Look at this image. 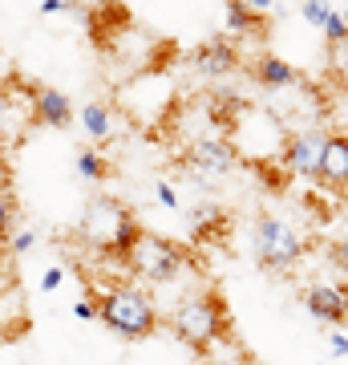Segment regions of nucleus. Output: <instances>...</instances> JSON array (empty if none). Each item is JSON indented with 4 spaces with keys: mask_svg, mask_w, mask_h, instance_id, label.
<instances>
[{
    "mask_svg": "<svg viewBox=\"0 0 348 365\" xmlns=\"http://www.w3.org/2000/svg\"><path fill=\"white\" fill-rule=\"evenodd\" d=\"M227 138H231L239 163L251 170H259V179L268 175L271 187H284L288 170H284V150H288V122L268 102H243L239 114L231 118L227 126Z\"/></svg>",
    "mask_w": 348,
    "mask_h": 365,
    "instance_id": "obj_1",
    "label": "nucleus"
},
{
    "mask_svg": "<svg viewBox=\"0 0 348 365\" xmlns=\"http://www.w3.org/2000/svg\"><path fill=\"white\" fill-rule=\"evenodd\" d=\"M142 232L138 220H134V207H126L122 199L114 195H93L85 207H81L78 220V240L90 252L105 256V260H126L134 235Z\"/></svg>",
    "mask_w": 348,
    "mask_h": 365,
    "instance_id": "obj_2",
    "label": "nucleus"
},
{
    "mask_svg": "<svg viewBox=\"0 0 348 365\" xmlns=\"http://www.w3.org/2000/svg\"><path fill=\"white\" fill-rule=\"evenodd\" d=\"M93 300H97V321H102L105 329H114L117 337H126V341L154 337L158 325H162L154 297H150V292H142L134 280L105 284Z\"/></svg>",
    "mask_w": 348,
    "mask_h": 365,
    "instance_id": "obj_3",
    "label": "nucleus"
},
{
    "mask_svg": "<svg viewBox=\"0 0 348 365\" xmlns=\"http://www.w3.org/2000/svg\"><path fill=\"white\" fill-rule=\"evenodd\" d=\"M170 333L186 345V349L203 353L206 345H215L219 337L231 333V317L223 304L219 288H203V292H186L170 313Z\"/></svg>",
    "mask_w": 348,
    "mask_h": 365,
    "instance_id": "obj_4",
    "label": "nucleus"
},
{
    "mask_svg": "<svg viewBox=\"0 0 348 365\" xmlns=\"http://www.w3.org/2000/svg\"><path fill=\"white\" fill-rule=\"evenodd\" d=\"M126 272L142 284H174L186 268H194V252L179 240H167L158 232H138L126 252Z\"/></svg>",
    "mask_w": 348,
    "mask_h": 365,
    "instance_id": "obj_5",
    "label": "nucleus"
},
{
    "mask_svg": "<svg viewBox=\"0 0 348 365\" xmlns=\"http://www.w3.org/2000/svg\"><path fill=\"white\" fill-rule=\"evenodd\" d=\"M251 248H255L259 268H268V272H288V268H296V264L312 252V240L300 232L296 223H288L284 215L263 211L255 220V227H251Z\"/></svg>",
    "mask_w": 348,
    "mask_h": 365,
    "instance_id": "obj_6",
    "label": "nucleus"
},
{
    "mask_svg": "<svg viewBox=\"0 0 348 365\" xmlns=\"http://www.w3.org/2000/svg\"><path fill=\"white\" fill-rule=\"evenodd\" d=\"M263 98L288 122V130H324L328 110H332L328 93L308 78H300L296 86H284V90H275V93H263Z\"/></svg>",
    "mask_w": 348,
    "mask_h": 365,
    "instance_id": "obj_7",
    "label": "nucleus"
},
{
    "mask_svg": "<svg viewBox=\"0 0 348 365\" xmlns=\"http://www.w3.org/2000/svg\"><path fill=\"white\" fill-rule=\"evenodd\" d=\"M179 163L191 182H219L223 175H231V167H239V155L227 134H203V138L182 143Z\"/></svg>",
    "mask_w": 348,
    "mask_h": 365,
    "instance_id": "obj_8",
    "label": "nucleus"
},
{
    "mask_svg": "<svg viewBox=\"0 0 348 365\" xmlns=\"http://www.w3.org/2000/svg\"><path fill=\"white\" fill-rule=\"evenodd\" d=\"M304 309L320 325H348V280H320L304 288Z\"/></svg>",
    "mask_w": 348,
    "mask_h": 365,
    "instance_id": "obj_9",
    "label": "nucleus"
},
{
    "mask_svg": "<svg viewBox=\"0 0 348 365\" xmlns=\"http://www.w3.org/2000/svg\"><path fill=\"white\" fill-rule=\"evenodd\" d=\"M312 179L320 182L324 191L332 195H344L348 191V134H324L320 146V163H316V175Z\"/></svg>",
    "mask_w": 348,
    "mask_h": 365,
    "instance_id": "obj_10",
    "label": "nucleus"
},
{
    "mask_svg": "<svg viewBox=\"0 0 348 365\" xmlns=\"http://www.w3.org/2000/svg\"><path fill=\"white\" fill-rule=\"evenodd\" d=\"M191 66H194V73H203V78H227V73H235V69L243 66V57H239V41L235 37L203 41L199 49H191Z\"/></svg>",
    "mask_w": 348,
    "mask_h": 365,
    "instance_id": "obj_11",
    "label": "nucleus"
},
{
    "mask_svg": "<svg viewBox=\"0 0 348 365\" xmlns=\"http://www.w3.org/2000/svg\"><path fill=\"white\" fill-rule=\"evenodd\" d=\"M324 134H328V130H292V138H288V150H284L288 179H312V175H316Z\"/></svg>",
    "mask_w": 348,
    "mask_h": 365,
    "instance_id": "obj_12",
    "label": "nucleus"
},
{
    "mask_svg": "<svg viewBox=\"0 0 348 365\" xmlns=\"http://www.w3.org/2000/svg\"><path fill=\"white\" fill-rule=\"evenodd\" d=\"M33 325L28 317V304H25V288L16 284L13 276L0 280V341H21Z\"/></svg>",
    "mask_w": 348,
    "mask_h": 365,
    "instance_id": "obj_13",
    "label": "nucleus"
},
{
    "mask_svg": "<svg viewBox=\"0 0 348 365\" xmlns=\"http://www.w3.org/2000/svg\"><path fill=\"white\" fill-rule=\"evenodd\" d=\"M33 122L49 130H69L73 126V102L53 86H33Z\"/></svg>",
    "mask_w": 348,
    "mask_h": 365,
    "instance_id": "obj_14",
    "label": "nucleus"
},
{
    "mask_svg": "<svg viewBox=\"0 0 348 365\" xmlns=\"http://www.w3.org/2000/svg\"><path fill=\"white\" fill-rule=\"evenodd\" d=\"M251 78H255V86L263 93H275V90H284V86H296L304 73H296V66L284 61V57H275V53H259L255 66H251Z\"/></svg>",
    "mask_w": 348,
    "mask_h": 365,
    "instance_id": "obj_15",
    "label": "nucleus"
},
{
    "mask_svg": "<svg viewBox=\"0 0 348 365\" xmlns=\"http://www.w3.org/2000/svg\"><path fill=\"white\" fill-rule=\"evenodd\" d=\"M227 232H231V215H227L223 207H215V203H199V207L191 211L194 244H223Z\"/></svg>",
    "mask_w": 348,
    "mask_h": 365,
    "instance_id": "obj_16",
    "label": "nucleus"
},
{
    "mask_svg": "<svg viewBox=\"0 0 348 365\" xmlns=\"http://www.w3.org/2000/svg\"><path fill=\"white\" fill-rule=\"evenodd\" d=\"M268 33V13L247 9L243 0H227V37L247 41V37H263Z\"/></svg>",
    "mask_w": 348,
    "mask_h": 365,
    "instance_id": "obj_17",
    "label": "nucleus"
},
{
    "mask_svg": "<svg viewBox=\"0 0 348 365\" xmlns=\"http://www.w3.org/2000/svg\"><path fill=\"white\" fill-rule=\"evenodd\" d=\"M81 126L97 146H105L114 138V106L110 102H85L81 106Z\"/></svg>",
    "mask_w": 348,
    "mask_h": 365,
    "instance_id": "obj_18",
    "label": "nucleus"
},
{
    "mask_svg": "<svg viewBox=\"0 0 348 365\" xmlns=\"http://www.w3.org/2000/svg\"><path fill=\"white\" fill-rule=\"evenodd\" d=\"M199 357H203V365H255V361H251V353H247L243 345L231 337V333H227V337H219L215 345H206Z\"/></svg>",
    "mask_w": 348,
    "mask_h": 365,
    "instance_id": "obj_19",
    "label": "nucleus"
},
{
    "mask_svg": "<svg viewBox=\"0 0 348 365\" xmlns=\"http://www.w3.org/2000/svg\"><path fill=\"white\" fill-rule=\"evenodd\" d=\"M78 175L85 182H102V179H110V158L102 155V150H78Z\"/></svg>",
    "mask_w": 348,
    "mask_h": 365,
    "instance_id": "obj_20",
    "label": "nucleus"
},
{
    "mask_svg": "<svg viewBox=\"0 0 348 365\" xmlns=\"http://www.w3.org/2000/svg\"><path fill=\"white\" fill-rule=\"evenodd\" d=\"M16 215H21V207H16L13 182H4V187H0V240H9V235L16 232Z\"/></svg>",
    "mask_w": 348,
    "mask_h": 365,
    "instance_id": "obj_21",
    "label": "nucleus"
},
{
    "mask_svg": "<svg viewBox=\"0 0 348 365\" xmlns=\"http://www.w3.org/2000/svg\"><path fill=\"white\" fill-rule=\"evenodd\" d=\"M324 45L332 49V45H344L348 41V9H332V16L324 21Z\"/></svg>",
    "mask_w": 348,
    "mask_h": 365,
    "instance_id": "obj_22",
    "label": "nucleus"
},
{
    "mask_svg": "<svg viewBox=\"0 0 348 365\" xmlns=\"http://www.w3.org/2000/svg\"><path fill=\"white\" fill-rule=\"evenodd\" d=\"M328 260H332L336 268L348 276V220L340 223L332 235H328Z\"/></svg>",
    "mask_w": 348,
    "mask_h": 365,
    "instance_id": "obj_23",
    "label": "nucleus"
},
{
    "mask_svg": "<svg viewBox=\"0 0 348 365\" xmlns=\"http://www.w3.org/2000/svg\"><path fill=\"white\" fill-rule=\"evenodd\" d=\"M328 73H332V81L348 93V41L328 49Z\"/></svg>",
    "mask_w": 348,
    "mask_h": 365,
    "instance_id": "obj_24",
    "label": "nucleus"
},
{
    "mask_svg": "<svg viewBox=\"0 0 348 365\" xmlns=\"http://www.w3.org/2000/svg\"><path fill=\"white\" fill-rule=\"evenodd\" d=\"M300 16H304L308 25L324 29V21L332 16V4H328V0H304V4H300Z\"/></svg>",
    "mask_w": 348,
    "mask_h": 365,
    "instance_id": "obj_25",
    "label": "nucleus"
},
{
    "mask_svg": "<svg viewBox=\"0 0 348 365\" xmlns=\"http://www.w3.org/2000/svg\"><path fill=\"white\" fill-rule=\"evenodd\" d=\"M154 199H158V207L179 211V191H174V187H170L167 179H158V182H154Z\"/></svg>",
    "mask_w": 348,
    "mask_h": 365,
    "instance_id": "obj_26",
    "label": "nucleus"
},
{
    "mask_svg": "<svg viewBox=\"0 0 348 365\" xmlns=\"http://www.w3.org/2000/svg\"><path fill=\"white\" fill-rule=\"evenodd\" d=\"M33 244H37V232H28V227H25V232H13V235H9V252H13V260H16V256H25Z\"/></svg>",
    "mask_w": 348,
    "mask_h": 365,
    "instance_id": "obj_27",
    "label": "nucleus"
},
{
    "mask_svg": "<svg viewBox=\"0 0 348 365\" xmlns=\"http://www.w3.org/2000/svg\"><path fill=\"white\" fill-rule=\"evenodd\" d=\"M61 280H65V268H45V276H41V292H57L61 288Z\"/></svg>",
    "mask_w": 348,
    "mask_h": 365,
    "instance_id": "obj_28",
    "label": "nucleus"
},
{
    "mask_svg": "<svg viewBox=\"0 0 348 365\" xmlns=\"http://www.w3.org/2000/svg\"><path fill=\"white\" fill-rule=\"evenodd\" d=\"M73 317H78V321H97V300L93 297L78 300V304H73Z\"/></svg>",
    "mask_w": 348,
    "mask_h": 365,
    "instance_id": "obj_29",
    "label": "nucleus"
},
{
    "mask_svg": "<svg viewBox=\"0 0 348 365\" xmlns=\"http://www.w3.org/2000/svg\"><path fill=\"white\" fill-rule=\"evenodd\" d=\"M73 9L65 0H41V16H69Z\"/></svg>",
    "mask_w": 348,
    "mask_h": 365,
    "instance_id": "obj_30",
    "label": "nucleus"
},
{
    "mask_svg": "<svg viewBox=\"0 0 348 365\" xmlns=\"http://www.w3.org/2000/svg\"><path fill=\"white\" fill-rule=\"evenodd\" d=\"M13 272V252H9V240H0V280H9Z\"/></svg>",
    "mask_w": 348,
    "mask_h": 365,
    "instance_id": "obj_31",
    "label": "nucleus"
},
{
    "mask_svg": "<svg viewBox=\"0 0 348 365\" xmlns=\"http://www.w3.org/2000/svg\"><path fill=\"white\" fill-rule=\"evenodd\" d=\"M328 353H332V357H348V337L344 333H332V337H328Z\"/></svg>",
    "mask_w": 348,
    "mask_h": 365,
    "instance_id": "obj_32",
    "label": "nucleus"
},
{
    "mask_svg": "<svg viewBox=\"0 0 348 365\" xmlns=\"http://www.w3.org/2000/svg\"><path fill=\"white\" fill-rule=\"evenodd\" d=\"M247 9H255V13H271L275 9V0H243Z\"/></svg>",
    "mask_w": 348,
    "mask_h": 365,
    "instance_id": "obj_33",
    "label": "nucleus"
}]
</instances>
